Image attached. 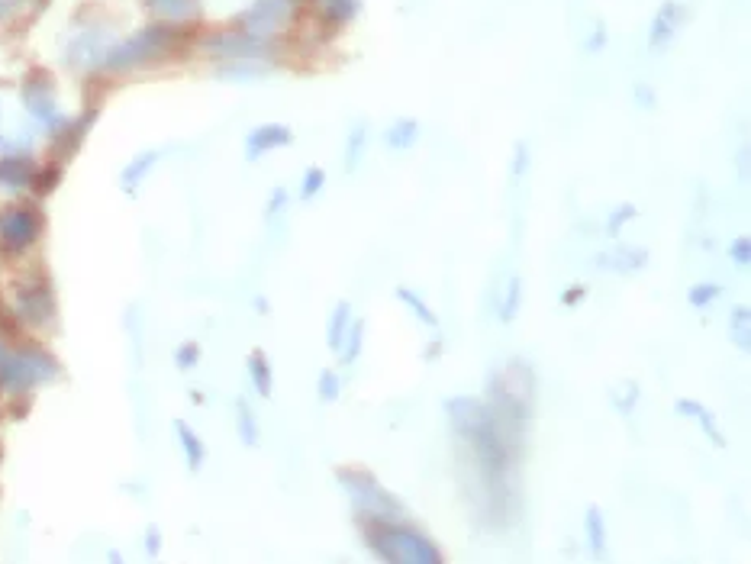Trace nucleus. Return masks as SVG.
Returning <instances> with one entry per match:
<instances>
[{"mask_svg": "<svg viewBox=\"0 0 751 564\" xmlns=\"http://www.w3.org/2000/svg\"><path fill=\"white\" fill-rule=\"evenodd\" d=\"M365 532L368 548L384 561L397 564H439L442 552L436 542L426 539L423 532H416L403 519H371V523H358Z\"/></svg>", "mask_w": 751, "mask_h": 564, "instance_id": "obj_1", "label": "nucleus"}, {"mask_svg": "<svg viewBox=\"0 0 751 564\" xmlns=\"http://www.w3.org/2000/svg\"><path fill=\"white\" fill-rule=\"evenodd\" d=\"M336 481L342 484L345 497H349L352 513H355L358 523H371V519H407L400 500L391 494V490H384L381 481L371 471L339 468Z\"/></svg>", "mask_w": 751, "mask_h": 564, "instance_id": "obj_2", "label": "nucleus"}, {"mask_svg": "<svg viewBox=\"0 0 751 564\" xmlns=\"http://www.w3.org/2000/svg\"><path fill=\"white\" fill-rule=\"evenodd\" d=\"M532 397H536V378L523 361H510L507 368L490 374V407L497 413L526 423L532 410Z\"/></svg>", "mask_w": 751, "mask_h": 564, "instance_id": "obj_3", "label": "nucleus"}, {"mask_svg": "<svg viewBox=\"0 0 751 564\" xmlns=\"http://www.w3.org/2000/svg\"><path fill=\"white\" fill-rule=\"evenodd\" d=\"M178 46H181V30H175V26H149L139 36L126 39L123 46H113L110 52H104V65L113 71L149 65L155 59H165Z\"/></svg>", "mask_w": 751, "mask_h": 564, "instance_id": "obj_4", "label": "nucleus"}, {"mask_svg": "<svg viewBox=\"0 0 751 564\" xmlns=\"http://www.w3.org/2000/svg\"><path fill=\"white\" fill-rule=\"evenodd\" d=\"M55 374H59V365H55V358H49L46 352H20L0 361V381L10 390H26L33 384L52 381Z\"/></svg>", "mask_w": 751, "mask_h": 564, "instance_id": "obj_5", "label": "nucleus"}, {"mask_svg": "<svg viewBox=\"0 0 751 564\" xmlns=\"http://www.w3.org/2000/svg\"><path fill=\"white\" fill-rule=\"evenodd\" d=\"M42 233V213L33 207H7L0 213V245L4 252L17 255L39 239Z\"/></svg>", "mask_w": 751, "mask_h": 564, "instance_id": "obj_6", "label": "nucleus"}, {"mask_svg": "<svg viewBox=\"0 0 751 564\" xmlns=\"http://www.w3.org/2000/svg\"><path fill=\"white\" fill-rule=\"evenodd\" d=\"M294 10H297V0H255L252 10H245L239 23L245 33L268 39L271 33H278L281 26L294 20Z\"/></svg>", "mask_w": 751, "mask_h": 564, "instance_id": "obj_7", "label": "nucleus"}, {"mask_svg": "<svg viewBox=\"0 0 751 564\" xmlns=\"http://www.w3.org/2000/svg\"><path fill=\"white\" fill-rule=\"evenodd\" d=\"M684 7L677 4V0H664V4L658 7L655 20H652V33H648V49L652 52H664L674 42V36L681 33L684 26Z\"/></svg>", "mask_w": 751, "mask_h": 564, "instance_id": "obj_8", "label": "nucleus"}, {"mask_svg": "<svg viewBox=\"0 0 751 564\" xmlns=\"http://www.w3.org/2000/svg\"><path fill=\"white\" fill-rule=\"evenodd\" d=\"M294 142V133L291 126L284 123H265V126H255L249 136H245V155H249V162H258L265 152H274V149H284Z\"/></svg>", "mask_w": 751, "mask_h": 564, "instance_id": "obj_9", "label": "nucleus"}, {"mask_svg": "<svg viewBox=\"0 0 751 564\" xmlns=\"http://www.w3.org/2000/svg\"><path fill=\"white\" fill-rule=\"evenodd\" d=\"M20 316L26 323H49L55 316V300H52V291L49 284H30L20 291Z\"/></svg>", "mask_w": 751, "mask_h": 564, "instance_id": "obj_10", "label": "nucleus"}, {"mask_svg": "<svg viewBox=\"0 0 751 564\" xmlns=\"http://www.w3.org/2000/svg\"><path fill=\"white\" fill-rule=\"evenodd\" d=\"M23 100H26V107H30V113H36L39 120L55 123V100H52L49 75H42V71L30 75V81H26V88H23Z\"/></svg>", "mask_w": 751, "mask_h": 564, "instance_id": "obj_11", "label": "nucleus"}, {"mask_svg": "<svg viewBox=\"0 0 751 564\" xmlns=\"http://www.w3.org/2000/svg\"><path fill=\"white\" fill-rule=\"evenodd\" d=\"M597 268L603 271H616V274H635L648 265V249L642 245H619L616 252H603L594 258Z\"/></svg>", "mask_w": 751, "mask_h": 564, "instance_id": "obj_12", "label": "nucleus"}, {"mask_svg": "<svg viewBox=\"0 0 751 564\" xmlns=\"http://www.w3.org/2000/svg\"><path fill=\"white\" fill-rule=\"evenodd\" d=\"M674 413L684 416V419H693V423H697L706 432V439H710L716 448H726V436H722V429L716 423L713 410H706L703 403H697V400H674Z\"/></svg>", "mask_w": 751, "mask_h": 564, "instance_id": "obj_13", "label": "nucleus"}, {"mask_svg": "<svg viewBox=\"0 0 751 564\" xmlns=\"http://www.w3.org/2000/svg\"><path fill=\"white\" fill-rule=\"evenodd\" d=\"M349 329H352V307H349V300H339L336 307H332L329 326H326V345L332 352H342V342L349 336Z\"/></svg>", "mask_w": 751, "mask_h": 564, "instance_id": "obj_14", "label": "nucleus"}, {"mask_svg": "<svg viewBox=\"0 0 751 564\" xmlns=\"http://www.w3.org/2000/svg\"><path fill=\"white\" fill-rule=\"evenodd\" d=\"M584 535H587V548L594 558L606 555V519L600 506H587L584 513Z\"/></svg>", "mask_w": 751, "mask_h": 564, "instance_id": "obj_15", "label": "nucleus"}, {"mask_svg": "<svg viewBox=\"0 0 751 564\" xmlns=\"http://www.w3.org/2000/svg\"><path fill=\"white\" fill-rule=\"evenodd\" d=\"M384 142H387V149H397V152H407V149H413L416 142H420V123L416 120H397L391 129L384 133Z\"/></svg>", "mask_w": 751, "mask_h": 564, "instance_id": "obj_16", "label": "nucleus"}, {"mask_svg": "<svg viewBox=\"0 0 751 564\" xmlns=\"http://www.w3.org/2000/svg\"><path fill=\"white\" fill-rule=\"evenodd\" d=\"M249 378H252V384H255V394H258V397H271V390H274L271 361H268V355H265L262 349H255V352L249 355Z\"/></svg>", "mask_w": 751, "mask_h": 564, "instance_id": "obj_17", "label": "nucleus"}, {"mask_svg": "<svg viewBox=\"0 0 751 564\" xmlns=\"http://www.w3.org/2000/svg\"><path fill=\"white\" fill-rule=\"evenodd\" d=\"M33 175H36V168L30 158H4V162H0V184H7V187L30 184Z\"/></svg>", "mask_w": 751, "mask_h": 564, "instance_id": "obj_18", "label": "nucleus"}, {"mask_svg": "<svg viewBox=\"0 0 751 564\" xmlns=\"http://www.w3.org/2000/svg\"><path fill=\"white\" fill-rule=\"evenodd\" d=\"M175 429H178V439H181V448H184V458H187V465H191V471H197L200 465H204V458H207V452H204V442H200V436L184 423V419H178L175 423Z\"/></svg>", "mask_w": 751, "mask_h": 564, "instance_id": "obj_19", "label": "nucleus"}, {"mask_svg": "<svg viewBox=\"0 0 751 564\" xmlns=\"http://www.w3.org/2000/svg\"><path fill=\"white\" fill-rule=\"evenodd\" d=\"M236 429H239V439L249 448H255L258 439H262V432H258V419H255V413L249 407V400H242V397L236 400Z\"/></svg>", "mask_w": 751, "mask_h": 564, "instance_id": "obj_20", "label": "nucleus"}, {"mask_svg": "<svg viewBox=\"0 0 751 564\" xmlns=\"http://www.w3.org/2000/svg\"><path fill=\"white\" fill-rule=\"evenodd\" d=\"M149 7L155 13H162L165 20L181 23V20H191L197 13V0H149Z\"/></svg>", "mask_w": 751, "mask_h": 564, "instance_id": "obj_21", "label": "nucleus"}, {"mask_svg": "<svg viewBox=\"0 0 751 564\" xmlns=\"http://www.w3.org/2000/svg\"><path fill=\"white\" fill-rule=\"evenodd\" d=\"M397 300L400 303H407V307L413 310V316L420 320L423 326H429V329H439V316L432 313V307L426 300H420V294H413L410 287H397Z\"/></svg>", "mask_w": 751, "mask_h": 564, "instance_id": "obj_22", "label": "nucleus"}, {"mask_svg": "<svg viewBox=\"0 0 751 564\" xmlns=\"http://www.w3.org/2000/svg\"><path fill=\"white\" fill-rule=\"evenodd\" d=\"M729 336L739 345L742 352L751 349V310L748 307H735L729 316Z\"/></svg>", "mask_w": 751, "mask_h": 564, "instance_id": "obj_23", "label": "nucleus"}, {"mask_svg": "<svg viewBox=\"0 0 751 564\" xmlns=\"http://www.w3.org/2000/svg\"><path fill=\"white\" fill-rule=\"evenodd\" d=\"M155 162H158L155 152H146V155H139V158H133V162H129V168L123 171V187H126L129 194H133L136 187L146 181V175L155 168Z\"/></svg>", "mask_w": 751, "mask_h": 564, "instance_id": "obj_24", "label": "nucleus"}, {"mask_svg": "<svg viewBox=\"0 0 751 564\" xmlns=\"http://www.w3.org/2000/svg\"><path fill=\"white\" fill-rule=\"evenodd\" d=\"M519 307H523V278H510L507 294L500 300V323H513Z\"/></svg>", "mask_w": 751, "mask_h": 564, "instance_id": "obj_25", "label": "nucleus"}, {"mask_svg": "<svg viewBox=\"0 0 751 564\" xmlns=\"http://www.w3.org/2000/svg\"><path fill=\"white\" fill-rule=\"evenodd\" d=\"M361 7V0H320V10L329 23H349Z\"/></svg>", "mask_w": 751, "mask_h": 564, "instance_id": "obj_26", "label": "nucleus"}, {"mask_svg": "<svg viewBox=\"0 0 751 564\" xmlns=\"http://www.w3.org/2000/svg\"><path fill=\"white\" fill-rule=\"evenodd\" d=\"M365 142H368V129L365 123H358L349 139H345V171H355L361 162V152H365Z\"/></svg>", "mask_w": 751, "mask_h": 564, "instance_id": "obj_27", "label": "nucleus"}, {"mask_svg": "<svg viewBox=\"0 0 751 564\" xmlns=\"http://www.w3.org/2000/svg\"><path fill=\"white\" fill-rule=\"evenodd\" d=\"M361 349H365V323H355L352 320V329H349V336H345V342H342V365H352V361H358V355H361Z\"/></svg>", "mask_w": 751, "mask_h": 564, "instance_id": "obj_28", "label": "nucleus"}, {"mask_svg": "<svg viewBox=\"0 0 751 564\" xmlns=\"http://www.w3.org/2000/svg\"><path fill=\"white\" fill-rule=\"evenodd\" d=\"M722 294V287L719 284H713V281H703V284H693L690 287V294H687V300H690V307L693 310H706L710 303H716V297Z\"/></svg>", "mask_w": 751, "mask_h": 564, "instance_id": "obj_29", "label": "nucleus"}, {"mask_svg": "<svg viewBox=\"0 0 751 564\" xmlns=\"http://www.w3.org/2000/svg\"><path fill=\"white\" fill-rule=\"evenodd\" d=\"M316 394H320L323 403H336V400H339V394H342V381H339V374L332 371V368H323V371H320V378H316Z\"/></svg>", "mask_w": 751, "mask_h": 564, "instance_id": "obj_30", "label": "nucleus"}, {"mask_svg": "<svg viewBox=\"0 0 751 564\" xmlns=\"http://www.w3.org/2000/svg\"><path fill=\"white\" fill-rule=\"evenodd\" d=\"M635 216H639V210H635L632 204H619L610 216H606V236H619V233H623V226L626 223H632L635 220Z\"/></svg>", "mask_w": 751, "mask_h": 564, "instance_id": "obj_31", "label": "nucleus"}, {"mask_svg": "<svg viewBox=\"0 0 751 564\" xmlns=\"http://www.w3.org/2000/svg\"><path fill=\"white\" fill-rule=\"evenodd\" d=\"M323 184H326V171L316 168V165L307 168V175H303V181H300V200H313L323 191Z\"/></svg>", "mask_w": 751, "mask_h": 564, "instance_id": "obj_32", "label": "nucleus"}, {"mask_svg": "<svg viewBox=\"0 0 751 564\" xmlns=\"http://www.w3.org/2000/svg\"><path fill=\"white\" fill-rule=\"evenodd\" d=\"M729 258H732L735 265L745 268V265L751 262V239H748V236L732 239V242H729Z\"/></svg>", "mask_w": 751, "mask_h": 564, "instance_id": "obj_33", "label": "nucleus"}, {"mask_svg": "<svg viewBox=\"0 0 751 564\" xmlns=\"http://www.w3.org/2000/svg\"><path fill=\"white\" fill-rule=\"evenodd\" d=\"M626 390H629V394H623V397L613 394V407H616L619 413H623V416H629V413L635 410V403H639V384L629 381V384H626Z\"/></svg>", "mask_w": 751, "mask_h": 564, "instance_id": "obj_34", "label": "nucleus"}, {"mask_svg": "<svg viewBox=\"0 0 751 564\" xmlns=\"http://www.w3.org/2000/svg\"><path fill=\"white\" fill-rule=\"evenodd\" d=\"M175 361H178V368H181V371L194 368L197 361H200V345H197V342H184L181 349H178V355H175Z\"/></svg>", "mask_w": 751, "mask_h": 564, "instance_id": "obj_35", "label": "nucleus"}, {"mask_svg": "<svg viewBox=\"0 0 751 564\" xmlns=\"http://www.w3.org/2000/svg\"><path fill=\"white\" fill-rule=\"evenodd\" d=\"M284 210H287V191H284V187H274V191H271V197H268L265 216H268V220H274V216H278V213H284Z\"/></svg>", "mask_w": 751, "mask_h": 564, "instance_id": "obj_36", "label": "nucleus"}, {"mask_svg": "<svg viewBox=\"0 0 751 564\" xmlns=\"http://www.w3.org/2000/svg\"><path fill=\"white\" fill-rule=\"evenodd\" d=\"M529 171V149L526 142H516V152H513V178H523Z\"/></svg>", "mask_w": 751, "mask_h": 564, "instance_id": "obj_37", "label": "nucleus"}, {"mask_svg": "<svg viewBox=\"0 0 751 564\" xmlns=\"http://www.w3.org/2000/svg\"><path fill=\"white\" fill-rule=\"evenodd\" d=\"M587 297V287L584 284H571L565 294H561V307H577V303H584Z\"/></svg>", "mask_w": 751, "mask_h": 564, "instance_id": "obj_38", "label": "nucleus"}, {"mask_svg": "<svg viewBox=\"0 0 751 564\" xmlns=\"http://www.w3.org/2000/svg\"><path fill=\"white\" fill-rule=\"evenodd\" d=\"M55 181H59V168H46V171H42V175H33V184L39 187L42 194L52 191Z\"/></svg>", "mask_w": 751, "mask_h": 564, "instance_id": "obj_39", "label": "nucleus"}, {"mask_svg": "<svg viewBox=\"0 0 751 564\" xmlns=\"http://www.w3.org/2000/svg\"><path fill=\"white\" fill-rule=\"evenodd\" d=\"M603 46H606V30H603V26H597L594 36L587 39V52H597V49H603Z\"/></svg>", "mask_w": 751, "mask_h": 564, "instance_id": "obj_40", "label": "nucleus"}, {"mask_svg": "<svg viewBox=\"0 0 751 564\" xmlns=\"http://www.w3.org/2000/svg\"><path fill=\"white\" fill-rule=\"evenodd\" d=\"M635 97H639V104H642L645 110H648V107H655V94L648 91L645 84H639V88H635Z\"/></svg>", "mask_w": 751, "mask_h": 564, "instance_id": "obj_41", "label": "nucleus"}, {"mask_svg": "<svg viewBox=\"0 0 751 564\" xmlns=\"http://www.w3.org/2000/svg\"><path fill=\"white\" fill-rule=\"evenodd\" d=\"M149 555H158V529H149Z\"/></svg>", "mask_w": 751, "mask_h": 564, "instance_id": "obj_42", "label": "nucleus"}, {"mask_svg": "<svg viewBox=\"0 0 751 564\" xmlns=\"http://www.w3.org/2000/svg\"><path fill=\"white\" fill-rule=\"evenodd\" d=\"M436 355H439V342H432L429 352H426V358H436Z\"/></svg>", "mask_w": 751, "mask_h": 564, "instance_id": "obj_43", "label": "nucleus"}]
</instances>
